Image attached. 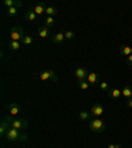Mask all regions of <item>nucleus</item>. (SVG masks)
Segmentation results:
<instances>
[{
	"instance_id": "f03ea898",
	"label": "nucleus",
	"mask_w": 132,
	"mask_h": 148,
	"mask_svg": "<svg viewBox=\"0 0 132 148\" xmlns=\"http://www.w3.org/2000/svg\"><path fill=\"white\" fill-rule=\"evenodd\" d=\"M89 127H90V130H91L92 132H96V134L103 132V131L106 130V124L101 118H92V119H90Z\"/></svg>"
},
{
	"instance_id": "ddd939ff",
	"label": "nucleus",
	"mask_w": 132,
	"mask_h": 148,
	"mask_svg": "<svg viewBox=\"0 0 132 148\" xmlns=\"http://www.w3.org/2000/svg\"><path fill=\"white\" fill-rule=\"evenodd\" d=\"M53 44H57V45H60V44H64L65 41H66V38H65V34L64 32H61V33H57L53 36Z\"/></svg>"
},
{
	"instance_id": "f8f14e48",
	"label": "nucleus",
	"mask_w": 132,
	"mask_h": 148,
	"mask_svg": "<svg viewBox=\"0 0 132 148\" xmlns=\"http://www.w3.org/2000/svg\"><path fill=\"white\" fill-rule=\"evenodd\" d=\"M8 112L11 116L18 115V112H20V106H18L17 103H11V105H9V108H8Z\"/></svg>"
},
{
	"instance_id": "39448f33",
	"label": "nucleus",
	"mask_w": 132,
	"mask_h": 148,
	"mask_svg": "<svg viewBox=\"0 0 132 148\" xmlns=\"http://www.w3.org/2000/svg\"><path fill=\"white\" fill-rule=\"evenodd\" d=\"M11 127L18 130V131H20V130H25L28 127V122L25 119H20V118L15 119V118H13V119L11 120Z\"/></svg>"
},
{
	"instance_id": "7c9ffc66",
	"label": "nucleus",
	"mask_w": 132,
	"mask_h": 148,
	"mask_svg": "<svg viewBox=\"0 0 132 148\" xmlns=\"http://www.w3.org/2000/svg\"><path fill=\"white\" fill-rule=\"evenodd\" d=\"M116 148H123V147H122V144H116Z\"/></svg>"
},
{
	"instance_id": "bb28decb",
	"label": "nucleus",
	"mask_w": 132,
	"mask_h": 148,
	"mask_svg": "<svg viewBox=\"0 0 132 148\" xmlns=\"http://www.w3.org/2000/svg\"><path fill=\"white\" fill-rule=\"evenodd\" d=\"M99 87H101V90H103V91H108V89H110L108 83L105 82V81H102V82L99 83Z\"/></svg>"
},
{
	"instance_id": "c756f323",
	"label": "nucleus",
	"mask_w": 132,
	"mask_h": 148,
	"mask_svg": "<svg viewBox=\"0 0 132 148\" xmlns=\"http://www.w3.org/2000/svg\"><path fill=\"white\" fill-rule=\"evenodd\" d=\"M107 148H116V144H108Z\"/></svg>"
},
{
	"instance_id": "1a4fd4ad",
	"label": "nucleus",
	"mask_w": 132,
	"mask_h": 148,
	"mask_svg": "<svg viewBox=\"0 0 132 148\" xmlns=\"http://www.w3.org/2000/svg\"><path fill=\"white\" fill-rule=\"evenodd\" d=\"M107 95L110 99H119L120 97H122V90L119 89V87H110L107 91Z\"/></svg>"
},
{
	"instance_id": "6e6552de",
	"label": "nucleus",
	"mask_w": 132,
	"mask_h": 148,
	"mask_svg": "<svg viewBox=\"0 0 132 148\" xmlns=\"http://www.w3.org/2000/svg\"><path fill=\"white\" fill-rule=\"evenodd\" d=\"M74 75H75V78H77L78 81H82V79H86L87 78L89 71H87V69L82 68V66H78V68L74 70Z\"/></svg>"
},
{
	"instance_id": "f3484780",
	"label": "nucleus",
	"mask_w": 132,
	"mask_h": 148,
	"mask_svg": "<svg viewBox=\"0 0 132 148\" xmlns=\"http://www.w3.org/2000/svg\"><path fill=\"white\" fill-rule=\"evenodd\" d=\"M38 36H40L41 38H46V37L49 36V28L45 27V25L38 27Z\"/></svg>"
},
{
	"instance_id": "0eeeda50",
	"label": "nucleus",
	"mask_w": 132,
	"mask_h": 148,
	"mask_svg": "<svg viewBox=\"0 0 132 148\" xmlns=\"http://www.w3.org/2000/svg\"><path fill=\"white\" fill-rule=\"evenodd\" d=\"M13 119V116H7L1 120V124H0V134L1 136H5L7 131L11 128V120Z\"/></svg>"
},
{
	"instance_id": "aec40b11",
	"label": "nucleus",
	"mask_w": 132,
	"mask_h": 148,
	"mask_svg": "<svg viewBox=\"0 0 132 148\" xmlns=\"http://www.w3.org/2000/svg\"><path fill=\"white\" fill-rule=\"evenodd\" d=\"M45 13H46V16H52V17H54L55 15H58V8H55V7H46Z\"/></svg>"
},
{
	"instance_id": "4be33fe9",
	"label": "nucleus",
	"mask_w": 132,
	"mask_h": 148,
	"mask_svg": "<svg viewBox=\"0 0 132 148\" xmlns=\"http://www.w3.org/2000/svg\"><path fill=\"white\" fill-rule=\"evenodd\" d=\"M90 86V83L87 82V79H82V81H78V87L81 90H87Z\"/></svg>"
},
{
	"instance_id": "9b49d317",
	"label": "nucleus",
	"mask_w": 132,
	"mask_h": 148,
	"mask_svg": "<svg viewBox=\"0 0 132 148\" xmlns=\"http://www.w3.org/2000/svg\"><path fill=\"white\" fill-rule=\"evenodd\" d=\"M32 9H33V12L36 13L37 16H41L42 13H45L46 7H45V4H44V3H38V4H36V5H34Z\"/></svg>"
},
{
	"instance_id": "6ab92c4d",
	"label": "nucleus",
	"mask_w": 132,
	"mask_h": 148,
	"mask_svg": "<svg viewBox=\"0 0 132 148\" xmlns=\"http://www.w3.org/2000/svg\"><path fill=\"white\" fill-rule=\"evenodd\" d=\"M24 17H25V20H28V21H36V18H37V15L33 12V9H29L27 13L24 15Z\"/></svg>"
},
{
	"instance_id": "9d476101",
	"label": "nucleus",
	"mask_w": 132,
	"mask_h": 148,
	"mask_svg": "<svg viewBox=\"0 0 132 148\" xmlns=\"http://www.w3.org/2000/svg\"><path fill=\"white\" fill-rule=\"evenodd\" d=\"M3 5H5L7 9L12 8V7H17V8H20V7L23 5V3L20 1V0H3Z\"/></svg>"
},
{
	"instance_id": "a211bd4d",
	"label": "nucleus",
	"mask_w": 132,
	"mask_h": 148,
	"mask_svg": "<svg viewBox=\"0 0 132 148\" xmlns=\"http://www.w3.org/2000/svg\"><path fill=\"white\" fill-rule=\"evenodd\" d=\"M21 45H23V44L20 42V41H9V42H8V48L12 50V52L18 50L20 48H21Z\"/></svg>"
},
{
	"instance_id": "393cba45",
	"label": "nucleus",
	"mask_w": 132,
	"mask_h": 148,
	"mask_svg": "<svg viewBox=\"0 0 132 148\" xmlns=\"http://www.w3.org/2000/svg\"><path fill=\"white\" fill-rule=\"evenodd\" d=\"M54 23H55L54 17H52V16H46V18H45V27L50 28V27H53V25H54Z\"/></svg>"
},
{
	"instance_id": "a878e982",
	"label": "nucleus",
	"mask_w": 132,
	"mask_h": 148,
	"mask_svg": "<svg viewBox=\"0 0 132 148\" xmlns=\"http://www.w3.org/2000/svg\"><path fill=\"white\" fill-rule=\"evenodd\" d=\"M64 34H65V38H66V40H73V38H75V33H74L73 31H65Z\"/></svg>"
},
{
	"instance_id": "cd10ccee",
	"label": "nucleus",
	"mask_w": 132,
	"mask_h": 148,
	"mask_svg": "<svg viewBox=\"0 0 132 148\" xmlns=\"http://www.w3.org/2000/svg\"><path fill=\"white\" fill-rule=\"evenodd\" d=\"M126 64L128 65V66H132V54L127 57V60H126Z\"/></svg>"
},
{
	"instance_id": "dca6fc26",
	"label": "nucleus",
	"mask_w": 132,
	"mask_h": 148,
	"mask_svg": "<svg viewBox=\"0 0 132 148\" xmlns=\"http://www.w3.org/2000/svg\"><path fill=\"white\" fill-rule=\"evenodd\" d=\"M120 54L122 56H126V57H128V56L132 54V46H128V45H122L119 49Z\"/></svg>"
},
{
	"instance_id": "c85d7f7f",
	"label": "nucleus",
	"mask_w": 132,
	"mask_h": 148,
	"mask_svg": "<svg viewBox=\"0 0 132 148\" xmlns=\"http://www.w3.org/2000/svg\"><path fill=\"white\" fill-rule=\"evenodd\" d=\"M127 107L132 108V98L131 99H127Z\"/></svg>"
},
{
	"instance_id": "b1692460",
	"label": "nucleus",
	"mask_w": 132,
	"mask_h": 148,
	"mask_svg": "<svg viewBox=\"0 0 132 148\" xmlns=\"http://www.w3.org/2000/svg\"><path fill=\"white\" fill-rule=\"evenodd\" d=\"M20 42H21L23 45H32V44H33V37L24 36V37H23V40L20 41Z\"/></svg>"
},
{
	"instance_id": "4468645a",
	"label": "nucleus",
	"mask_w": 132,
	"mask_h": 148,
	"mask_svg": "<svg viewBox=\"0 0 132 148\" xmlns=\"http://www.w3.org/2000/svg\"><path fill=\"white\" fill-rule=\"evenodd\" d=\"M87 82L90 83V85H95V83L99 82V74L96 73H89V75H87Z\"/></svg>"
},
{
	"instance_id": "412c9836",
	"label": "nucleus",
	"mask_w": 132,
	"mask_h": 148,
	"mask_svg": "<svg viewBox=\"0 0 132 148\" xmlns=\"http://www.w3.org/2000/svg\"><path fill=\"white\" fill-rule=\"evenodd\" d=\"M78 118H79L81 120H89L90 118H91V114H90L89 111H81L79 112V115H78Z\"/></svg>"
},
{
	"instance_id": "f257e3e1",
	"label": "nucleus",
	"mask_w": 132,
	"mask_h": 148,
	"mask_svg": "<svg viewBox=\"0 0 132 148\" xmlns=\"http://www.w3.org/2000/svg\"><path fill=\"white\" fill-rule=\"evenodd\" d=\"M4 138L8 140V142H16V140H20V142H25L27 140L28 136L25 135V134H20L18 132V130L13 128V127H11V128L7 131L5 136Z\"/></svg>"
},
{
	"instance_id": "20e7f679",
	"label": "nucleus",
	"mask_w": 132,
	"mask_h": 148,
	"mask_svg": "<svg viewBox=\"0 0 132 148\" xmlns=\"http://www.w3.org/2000/svg\"><path fill=\"white\" fill-rule=\"evenodd\" d=\"M40 79L41 81H54V82H57L58 77L55 75L53 70H44L40 73Z\"/></svg>"
},
{
	"instance_id": "2eb2a0df",
	"label": "nucleus",
	"mask_w": 132,
	"mask_h": 148,
	"mask_svg": "<svg viewBox=\"0 0 132 148\" xmlns=\"http://www.w3.org/2000/svg\"><path fill=\"white\" fill-rule=\"evenodd\" d=\"M122 95L127 99H131L132 98V87L129 85H124L123 90H122Z\"/></svg>"
},
{
	"instance_id": "423d86ee",
	"label": "nucleus",
	"mask_w": 132,
	"mask_h": 148,
	"mask_svg": "<svg viewBox=\"0 0 132 148\" xmlns=\"http://www.w3.org/2000/svg\"><path fill=\"white\" fill-rule=\"evenodd\" d=\"M103 112H105V108H103V106H102L101 103H95V105L91 106V108H90V114H91L92 118L102 116Z\"/></svg>"
},
{
	"instance_id": "5701e85b",
	"label": "nucleus",
	"mask_w": 132,
	"mask_h": 148,
	"mask_svg": "<svg viewBox=\"0 0 132 148\" xmlns=\"http://www.w3.org/2000/svg\"><path fill=\"white\" fill-rule=\"evenodd\" d=\"M18 12V8L17 7H12V8H8L7 9V15L9 16V17H15L16 15H17Z\"/></svg>"
},
{
	"instance_id": "7ed1b4c3",
	"label": "nucleus",
	"mask_w": 132,
	"mask_h": 148,
	"mask_svg": "<svg viewBox=\"0 0 132 148\" xmlns=\"http://www.w3.org/2000/svg\"><path fill=\"white\" fill-rule=\"evenodd\" d=\"M24 36H25L24 29H23L21 25H15V27L11 29V32H9V38H11V41H21Z\"/></svg>"
}]
</instances>
